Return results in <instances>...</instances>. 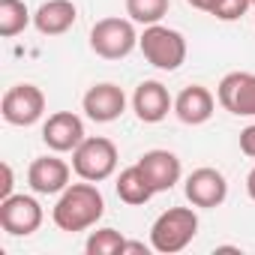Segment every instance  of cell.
<instances>
[{"label":"cell","instance_id":"484cf974","mask_svg":"<svg viewBox=\"0 0 255 255\" xmlns=\"http://www.w3.org/2000/svg\"><path fill=\"white\" fill-rule=\"evenodd\" d=\"M246 192H249V198L255 201V168L246 174Z\"/></svg>","mask_w":255,"mask_h":255},{"label":"cell","instance_id":"30bf717a","mask_svg":"<svg viewBox=\"0 0 255 255\" xmlns=\"http://www.w3.org/2000/svg\"><path fill=\"white\" fill-rule=\"evenodd\" d=\"M84 138V120L75 111H54L42 123V141L54 153H72Z\"/></svg>","mask_w":255,"mask_h":255},{"label":"cell","instance_id":"4fadbf2b","mask_svg":"<svg viewBox=\"0 0 255 255\" xmlns=\"http://www.w3.org/2000/svg\"><path fill=\"white\" fill-rule=\"evenodd\" d=\"M132 111L141 123H162L174 111V99L162 81H141L132 93Z\"/></svg>","mask_w":255,"mask_h":255},{"label":"cell","instance_id":"2e32d148","mask_svg":"<svg viewBox=\"0 0 255 255\" xmlns=\"http://www.w3.org/2000/svg\"><path fill=\"white\" fill-rule=\"evenodd\" d=\"M78 18V6L72 0H45L33 12V27L42 36H63Z\"/></svg>","mask_w":255,"mask_h":255},{"label":"cell","instance_id":"7a4b0ae2","mask_svg":"<svg viewBox=\"0 0 255 255\" xmlns=\"http://www.w3.org/2000/svg\"><path fill=\"white\" fill-rule=\"evenodd\" d=\"M198 234V213L192 207H168L150 225V249L162 255L183 252Z\"/></svg>","mask_w":255,"mask_h":255},{"label":"cell","instance_id":"8fae6325","mask_svg":"<svg viewBox=\"0 0 255 255\" xmlns=\"http://www.w3.org/2000/svg\"><path fill=\"white\" fill-rule=\"evenodd\" d=\"M81 111L93 123H111L126 111V93H123V87H117L111 81L93 84L81 99Z\"/></svg>","mask_w":255,"mask_h":255},{"label":"cell","instance_id":"7c38bea8","mask_svg":"<svg viewBox=\"0 0 255 255\" xmlns=\"http://www.w3.org/2000/svg\"><path fill=\"white\" fill-rule=\"evenodd\" d=\"M72 168L60 156H36L27 168V186L36 195H60L69 186Z\"/></svg>","mask_w":255,"mask_h":255},{"label":"cell","instance_id":"5b68a950","mask_svg":"<svg viewBox=\"0 0 255 255\" xmlns=\"http://www.w3.org/2000/svg\"><path fill=\"white\" fill-rule=\"evenodd\" d=\"M72 171L90 183L108 180L117 171V144L102 135H87L72 150Z\"/></svg>","mask_w":255,"mask_h":255},{"label":"cell","instance_id":"52a82bcc","mask_svg":"<svg viewBox=\"0 0 255 255\" xmlns=\"http://www.w3.org/2000/svg\"><path fill=\"white\" fill-rule=\"evenodd\" d=\"M45 213L42 204L33 195H9L0 198V228L12 237H30L33 231H39Z\"/></svg>","mask_w":255,"mask_h":255},{"label":"cell","instance_id":"5bb4252c","mask_svg":"<svg viewBox=\"0 0 255 255\" xmlns=\"http://www.w3.org/2000/svg\"><path fill=\"white\" fill-rule=\"evenodd\" d=\"M138 168L144 171L153 192H168L183 177V165H180L177 153H171V150H147V153H141Z\"/></svg>","mask_w":255,"mask_h":255},{"label":"cell","instance_id":"ffe728a7","mask_svg":"<svg viewBox=\"0 0 255 255\" xmlns=\"http://www.w3.org/2000/svg\"><path fill=\"white\" fill-rule=\"evenodd\" d=\"M123 246H126V237L117 228H96V231H90V237L84 243L87 255H117V252L123 255Z\"/></svg>","mask_w":255,"mask_h":255},{"label":"cell","instance_id":"9a60e30c","mask_svg":"<svg viewBox=\"0 0 255 255\" xmlns=\"http://www.w3.org/2000/svg\"><path fill=\"white\" fill-rule=\"evenodd\" d=\"M216 108V96L204 87V84H189L174 96V114L180 123L186 126H201L213 117Z\"/></svg>","mask_w":255,"mask_h":255},{"label":"cell","instance_id":"cb8c5ba5","mask_svg":"<svg viewBox=\"0 0 255 255\" xmlns=\"http://www.w3.org/2000/svg\"><path fill=\"white\" fill-rule=\"evenodd\" d=\"M186 3H189L192 9H201V12H210V9H213V3H216V0H186Z\"/></svg>","mask_w":255,"mask_h":255},{"label":"cell","instance_id":"ba28073f","mask_svg":"<svg viewBox=\"0 0 255 255\" xmlns=\"http://www.w3.org/2000/svg\"><path fill=\"white\" fill-rule=\"evenodd\" d=\"M216 102L234 117H255V72H228L216 87Z\"/></svg>","mask_w":255,"mask_h":255},{"label":"cell","instance_id":"83f0119b","mask_svg":"<svg viewBox=\"0 0 255 255\" xmlns=\"http://www.w3.org/2000/svg\"><path fill=\"white\" fill-rule=\"evenodd\" d=\"M252 9H255V6H252ZM252 18H255V15H252Z\"/></svg>","mask_w":255,"mask_h":255},{"label":"cell","instance_id":"ac0fdd59","mask_svg":"<svg viewBox=\"0 0 255 255\" xmlns=\"http://www.w3.org/2000/svg\"><path fill=\"white\" fill-rule=\"evenodd\" d=\"M33 21L24 0H0V36L12 39Z\"/></svg>","mask_w":255,"mask_h":255},{"label":"cell","instance_id":"6da1fadb","mask_svg":"<svg viewBox=\"0 0 255 255\" xmlns=\"http://www.w3.org/2000/svg\"><path fill=\"white\" fill-rule=\"evenodd\" d=\"M105 213V198L99 192L96 183L84 180V183H69L60 195L57 204L51 207V219L60 231H87L93 228Z\"/></svg>","mask_w":255,"mask_h":255},{"label":"cell","instance_id":"4316f807","mask_svg":"<svg viewBox=\"0 0 255 255\" xmlns=\"http://www.w3.org/2000/svg\"><path fill=\"white\" fill-rule=\"evenodd\" d=\"M252 6H255V0H252Z\"/></svg>","mask_w":255,"mask_h":255},{"label":"cell","instance_id":"3957f363","mask_svg":"<svg viewBox=\"0 0 255 255\" xmlns=\"http://www.w3.org/2000/svg\"><path fill=\"white\" fill-rule=\"evenodd\" d=\"M87 42H90V51L96 57H102V60H123V57H129L138 48L135 21L132 18H120V15L99 18L90 27Z\"/></svg>","mask_w":255,"mask_h":255},{"label":"cell","instance_id":"8992f818","mask_svg":"<svg viewBox=\"0 0 255 255\" xmlns=\"http://www.w3.org/2000/svg\"><path fill=\"white\" fill-rule=\"evenodd\" d=\"M0 114L9 126H33L42 120L45 114V93L36 84H12L3 93V102H0Z\"/></svg>","mask_w":255,"mask_h":255},{"label":"cell","instance_id":"d6986e66","mask_svg":"<svg viewBox=\"0 0 255 255\" xmlns=\"http://www.w3.org/2000/svg\"><path fill=\"white\" fill-rule=\"evenodd\" d=\"M171 0H126V15H129L135 24H159L168 15Z\"/></svg>","mask_w":255,"mask_h":255},{"label":"cell","instance_id":"44dd1931","mask_svg":"<svg viewBox=\"0 0 255 255\" xmlns=\"http://www.w3.org/2000/svg\"><path fill=\"white\" fill-rule=\"evenodd\" d=\"M252 6V0H216L210 15L219 18V21H240Z\"/></svg>","mask_w":255,"mask_h":255},{"label":"cell","instance_id":"9c48e42d","mask_svg":"<svg viewBox=\"0 0 255 255\" xmlns=\"http://www.w3.org/2000/svg\"><path fill=\"white\" fill-rule=\"evenodd\" d=\"M183 192H186V201H189L192 207L210 210V207L225 204V198H228V180H225V174H222L219 168L204 165V168H195V171L186 177Z\"/></svg>","mask_w":255,"mask_h":255},{"label":"cell","instance_id":"603a6c76","mask_svg":"<svg viewBox=\"0 0 255 255\" xmlns=\"http://www.w3.org/2000/svg\"><path fill=\"white\" fill-rule=\"evenodd\" d=\"M0 171H3V183H0V198H9V195H12V186H15L12 165H9V162H3V165H0Z\"/></svg>","mask_w":255,"mask_h":255},{"label":"cell","instance_id":"d4e9b609","mask_svg":"<svg viewBox=\"0 0 255 255\" xmlns=\"http://www.w3.org/2000/svg\"><path fill=\"white\" fill-rule=\"evenodd\" d=\"M126 252H144V255H147V246H144V243H138V240H126L123 255H126Z\"/></svg>","mask_w":255,"mask_h":255},{"label":"cell","instance_id":"277c9868","mask_svg":"<svg viewBox=\"0 0 255 255\" xmlns=\"http://www.w3.org/2000/svg\"><path fill=\"white\" fill-rule=\"evenodd\" d=\"M138 48L144 54V60L162 72H174L186 63V39L180 30L159 24L144 27V33L138 36Z\"/></svg>","mask_w":255,"mask_h":255},{"label":"cell","instance_id":"e0dca14e","mask_svg":"<svg viewBox=\"0 0 255 255\" xmlns=\"http://www.w3.org/2000/svg\"><path fill=\"white\" fill-rule=\"evenodd\" d=\"M114 189H117V198H120L123 204H132V207L147 204V201L156 195V192H153V186L147 183L144 171L138 168V162H135V165H129V168H123V171L117 174Z\"/></svg>","mask_w":255,"mask_h":255},{"label":"cell","instance_id":"7402d4cb","mask_svg":"<svg viewBox=\"0 0 255 255\" xmlns=\"http://www.w3.org/2000/svg\"><path fill=\"white\" fill-rule=\"evenodd\" d=\"M240 150H243L249 159H255V123H249L246 129L240 132Z\"/></svg>","mask_w":255,"mask_h":255}]
</instances>
